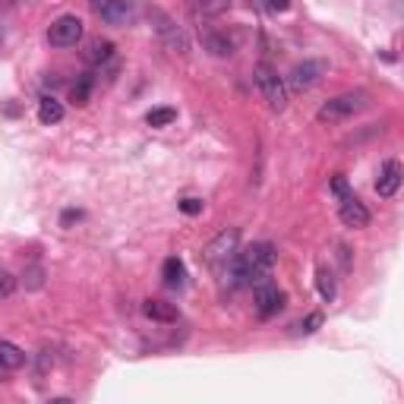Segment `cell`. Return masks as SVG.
Instances as JSON below:
<instances>
[{
  "mask_svg": "<svg viewBox=\"0 0 404 404\" xmlns=\"http://www.w3.org/2000/svg\"><path fill=\"white\" fill-rule=\"evenodd\" d=\"M275 262H278V250L269 240H262V243H252L243 252H237L234 262L224 269V275L234 288H252V284L269 281Z\"/></svg>",
  "mask_w": 404,
  "mask_h": 404,
  "instance_id": "6da1fadb",
  "label": "cell"
},
{
  "mask_svg": "<svg viewBox=\"0 0 404 404\" xmlns=\"http://www.w3.org/2000/svg\"><path fill=\"white\" fill-rule=\"evenodd\" d=\"M363 107H366V92H344V95H338V98L325 101V105L316 111V120H319V123H341V120L360 114Z\"/></svg>",
  "mask_w": 404,
  "mask_h": 404,
  "instance_id": "7a4b0ae2",
  "label": "cell"
},
{
  "mask_svg": "<svg viewBox=\"0 0 404 404\" xmlns=\"http://www.w3.org/2000/svg\"><path fill=\"white\" fill-rule=\"evenodd\" d=\"M237 243H240V234L234 231H221L218 237L212 240V243L202 250V259H206V265L212 271H224L227 265L234 262V256H237Z\"/></svg>",
  "mask_w": 404,
  "mask_h": 404,
  "instance_id": "3957f363",
  "label": "cell"
},
{
  "mask_svg": "<svg viewBox=\"0 0 404 404\" xmlns=\"http://www.w3.org/2000/svg\"><path fill=\"white\" fill-rule=\"evenodd\" d=\"M252 79H256L259 92L265 95L271 111H284L288 107V88H284V76H278V69H271L269 63H259Z\"/></svg>",
  "mask_w": 404,
  "mask_h": 404,
  "instance_id": "277c9868",
  "label": "cell"
},
{
  "mask_svg": "<svg viewBox=\"0 0 404 404\" xmlns=\"http://www.w3.org/2000/svg\"><path fill=\"white\" fill-rule=\"evenodd\" d=\"M325 73L328 67L322 60H303L284 76V88H290V92H309L313 86H319Z\"/></svg>",
  "mask_w": 404,
  "mask_h": 404,
  "instance_id": "5b68a950",
  "label": "cell"
},
{
  "mask_svg": "<svg viewBox=\"0 0 404 404\" xmlns=\"http://www.w3.org/2000/svg\"><path fill=\"white\" fill-rule=\"evenodd\" d=\"M48 41L54 48H76L82 41V19L79 16H60L50 22Z\"/></svg>",
  "mask_w": 404,
  "mask_h": 404,
  "instance_id": "8992f818",
  "label": "cell"
},
{
  "mask_svg": "<svg viewBox=\"0 0 404 404\" xmlns=\"http://www.w3.org/2000/svg\"><path fill=\"white\" fill-rule=\"evenodd\" d=\"M155 32L158 38L164 41V48L170 50V54H187L189 50V38H187V29H183L180 22H174V19L168 16H155Z\"/></svg>",
  "mask_w": 404,
  "mask_h": 404,
  "instance_id": "52a82bcc",
  "label": "cell"
},
{
  "mask_svg": "<svg viewBox=\"0 0 404 404\" xmlns=\"http://www.w3.org/2000/svg\"><path fill=\"white\" fill-rule=\"evenodd\" d=\"M252 303H256V313L259 319H271L278 309L284 307V294L275 288L271 281H262L256 284V294H252Z\"/></svg>",
  "mask_w": 404,
  "mask_h": 404,
  "instance_id": "ba28073f",
  "label": "cell"
},
{
  "mask_svg": "<svg viewBox=\"0 0 404 404\" xmlns=\"http://www.w3.org/2000/svg\"><path fill=\"white\" fill-rule=\"evenodd\" d=\"M401 161H395V158H389V161L379 168V180H376V193L382 196V199H391V196L398 193V187H401Z\"/></svg>",
  "mask_w": 404,
  "mask_h": 404,
  "instance_id": "9c48e42d",
  "label": "cell"
},
{
  "mask_svg": "<svg viewBox=\"0 0 404 404\" xmlns=\"http://www.w3.org/2000/svg\"><path fill=\"white\" fill-rule=\"evenodd\" d=\"M338 215H341V221H344L347 227H366L370 224V208H366L357 196L338 202Z\"/></svg>",
  "mask_w": 404,
  "mask_h": 404,
  "instance_id": "30bf717a",
  "label": "cell"
},
{
  "mask_svg": "<svg viewBox=\"0 0 404 404\" xmlns=\"http://www.w3.org/2000/svg\"><path fill=\"white\" fill-rule=\"evenodd\" d=\"M95 13L111 25H123L136 16V6L126 4V0H117V4H95Z\"/></svg>",
  "mask_w": 404,
  "mask_h": 404,
  "instance_id": "8fae6325",
  "label": "cell"
},
{
  "mask_svg": "<svg viewBox=\"0 0 404 404\" xmlns=\"http://www.w3.org/2000/svg\"><path fill=\"white\" fill-rule=\"evenodd\" d=\"M142 313L149 316V319H158V322H174L177 319V307L174 303H164V300H145Z\"/></svg>",
  "mask_w": 404,
  "mask_h": 404,
  "instance_id": "7c38bea8",
  "label": "cell"
},
{
  "mask_svg": "<svg viewBox=\"0 0 404 404\" xmlns=\"http://www.w3.org/2000/svg\"><path fill=\"white\" fill-rule=\"evenodd\" d=\"M161 278H164V284H168V288H183L187 269H183V262L177 256H170V259H164V265H161Z\"/></svg>",
  "mask_w": 404,
  "mask_h": 404,
  "instance_id": "4fadbf2b",
  "label": "cell"
},
{
  "mask_svg": "<svg viewBox=\"0 0 404 404\" xmlns=\"http://www.w3.org/2000/svg\"><path fill=\"white\" fill-rule=\"evenodd\" d=\"M22 363H25L22 347H16L13 341H0V366H6V370H19Z\"/></svg>",
  "mask_w": 404,
  "mask_h": 404,
  "instance_id": "5bb4252c",
  "label": "cell"
},
{
  "mask_svg": "<svg viewBox=\"0 0 404 404\" xmlns=\"http://www.w3.org/2000/svg\"><path fill=\"white\" fill-rule=\"evenodd\" d=\"M202 41H206V48L212 50L215 57H231L234 54V41L227 35H218V32H206L202 35Z\"/></svg>",
  "mask_w": 404,
  "mask_h": 404,
  "instance_id": "9a60e30c",
  "label": "cell"
},
{
  "mask_svg": "<svg viewBox=\"0 0 404 404\" xmlns=\"http://www.w3.org/2000/svg\"><path fill=\"white\" fill-rule=\"evenodd\" d=\"M38 120H41L44 126L60 123V120H63V105L57 98H41V105H38Z\"/></svg>",
  "mask_w": 404,
  "mask_h": 404,
  "instance_id": "2e32d148",
  "label": "cell"
},
{
  "mask_svg": "<svg viewBox=\"0 0 404 404\" xmlns=\"http://www.w3.org/2000/svg\"><path fill=\"white\" fill-rule=\"evenodd\" d=\"M114 57V44L107 41V38H95V41H88V50H86V60L88 63H105Z\"/></svg>",
  "mask_w": 404,
  "mask_h": 404,
  "instance_id": "e0dca14e",
  "label": "cell"
},
{
  "mask_svg": "<svg viewBox=\"0 0 404 404\" xmlns=\"http://www.w3.org/2000/svg\"><path fill=\"white\" fill-rule=\"evenodd\" d=\"M177 120V111L174 107H152L149 114H145V123L155 126V130H161V126H170Z\"/></svg>",
  "mask_w": 404,
  "mask_h": 404,
  "instance_id": "ac0fdd59",
  "label": "cell"
},
{
  "mask_svg": "<svg viewBox=\"0 0 404 404\" xmlns=\"http://www.w3.org/2000/svg\"><path fill=\"white\" fill-rule=\"evenodd\" d=\"M316 288H319V297H322L325 303H332L335 294H338V290H335V278H332V271H328V269H319V271H316Z\"/></svg>",
  "mask_w": 404,
  "mask_h": 404,
  "instance_id": "d6986e66",
  "label": "cell"
},
{
  "mask_svg": "<svg viewBox=\"0 0 404 404\" xmlns=\"http://www.w3.org/2000/svg\"><path fill=\"white\" fill-rule=\"evenodd\" d=\"M92 86H95L92 76H86V79L76 82V86H73V101H76V105H88V98H92Z\"/></svg>",
  "mask_w": 404,
  "mask_h": 404,
  "instance_id": "ffe728a7",
  "label": "cell"
},
{
  "mask_svg": "<svg viewBox=\"0 0 404 404\" xmlns=\"http://www.w3.org/2000/svg\"><path fill=\"white\" fill-rule=\"evenodd\" d=\"M332 193L338 196V202H344V199H351V196H354V189L347 187V177L344 174H335L332 177Z\"/></svg>",
  "mask_w": 404,
  "mask_h": 404,
  "instance_id": "44dd1931",
  "label": "cell"
},
{
  "mask_svg": "<svg viewBox=\"0 0 404 404\" xmlns=\"http://www.w3.org/2000/svg\"><path fill=\"white\" fill-rule=\"evenodd\" d=\"M13 290H16V278H13L6 269H0V297H10Z\"/></svg>",
  "mask_w": 404,
  "mask_h": 404,
  "instance_id": "7402d4cb",
  "label": "cell"
},
{
  "mask_svg": "<svg viewBox=\"0 0 404 404\" xmlns=\"http://www.w3.org/2000/svg\"><path fill=\"white\" fill-rule=\"evenodd\" d=\"M319 325H322V313H309L307 319L300 322V332H303V335H309V332H316Z\"/></svg>",
  "mask_w": 404,
  "mask_h": 404,
  "instance_id": "603a6c76",
  "label": "cell"
},
{
  "mask_svg": "<svg viewBox=\"0 0 404 404\" xmlns=\"http://www.w3.org/2000/svg\"><path fill=\"white\" fill-rule=\"evenodd\" d=\"M180 212H183V215H199V212H202V199H193V196L180 199Z\"/></svg>",
  "mask_w": 404,
  "mask_h": 404,
  "instance_id": "cb8c5ba5",
  "label": "cell"
},
{
  "mask_svg": "<svg viewBox=\"0 0 404 404\" xmlns=\"http://www.w3.org/2000/svg\"><path fill=\"white\" fill-rule=\"evenodd\" d=\"M29 278V288H41V269H32L29 275H22V281Z\"/></svg>",
  "mask_w": 404,
  "mask_h": 404,
  "instance_id": "d4e9b609",
  "label": "cell"
},
{
  "mask_svg": "<svg viewBox=\"0 0 404 404\" xmlns=\"http://www.w3.org/2000/svg\"><path fill=\"white\" fill-rule=\"evenodd\" d=\"M82 218V212H73V208H67V212H63V218H60V224L67 227V224H73V221H79Z\"/></svg>",
  "mask_w": 404,
  "mask_h": 404,
  "instance_id": "484cf974",
  "label": "cell"
},
{
  "mask_svg": "<svg viewBox=\"0 0 404 404\" xmlns=\"http://www.w3.org/2000/svg\"><path fill=\"white\" fill-rule=\"evenodd\" d=\"M48 404H73V401H69V398H50Z\"/></svg>",
  "mask_w": 404,
  "mask_h": 404,
  "instance_id": "4316f807",
  "label": "cell"
}]
</instances>
